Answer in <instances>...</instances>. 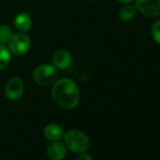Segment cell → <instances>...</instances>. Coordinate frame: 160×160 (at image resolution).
Returning a JSON list of instances; mask_svg holds the SVG:
<instances>
[{"instance_id":"cell-16","label":"cell","mask_w":160,"mask_h":160,"mask_svg":"<svg viewBox=\"0 0 160 160\" xmlns=\"http://www.w3.org/2000/svg\"><path fill=\"white\" fill-rule=\"evenodd\" d=\"M119 1L122 2V3H127V4H129V3L133 2L134 0H119Z\"/></svg>"},{"instance_id":"cell-3","label":"cell","mask_w":160,"mask_h":160,"mask_svg":"<svg viewBox=\"0 0 160 160\" xmlns=\"http://www.w3.org/2000/svg\"><path fill=\"white\" fill-rule=\"evenodd\" d=\"M32 77L36 84L42 87H48L58 80V72L54 65L42 64L34 69Z\"/></svg>"},{"instance_id":"cell-15","label":"cell","mask_w":160,"mask_h":160,"mask_svg":"<svg viewBox=\"0 0 160 160\" xmlns=\"http://www.w3.org/2000/svg\"><path fill=\"white\" fill-rule=\"evenodd\" d=\"M75 160H92V158L89 155V154H86V153H82L80 154L76 157Z\"/></svg>"},{"instance_id":"cell-8","label":"cell","mask_w":160,"mask_h":160,"mask_svg":"<svg viewBox=\"0 0 160 160\" xmlns=\"http://www.w3.org/2000/svg\"><path fill=\"white\" fill-rule=\"evenodd\" d=\"M66 147L59 141H52L47 148V155L51 160H62L66 155Z\"/></svg>"},{"instance_id":"cell-13","label":"cell","mask_w":160,"mask_h":160,"mask_svg":"<svg viewBox=\"0 0 160 160\" xmlns=\"http://www.w3.org/2000/svg\"><path fill=\"white\" fill-rule=\"evenodd\" d=\"M12 35V29L11 27L7 25L0 26V43L1 44L9 43Z\"/></svg>"},{"instance_id":"cell-6","label":"cell","mask_w":160,"mask_h":160,"mask_svg":"<svg viewBox=\"0 0 160 160\" xmlns=\"http://www.w3.org/2000/svg\"><path fill=\"white\" fill-rule=\"evenodd\" d=\"M136 8L146 17H155L160 14V0H137Z\"/></svg>"},{"instance_id":"cell-9","label":"cell","mask_w":160,"mask_h":160,"mask_svg":"<svg viewBox=\"0 0 160 160\" xmlns=\"http://www.w3.org/2000/svg\"><path fill=\"white\" fill-rule=\"evenodd\" d=\"M44 137L50 141L59 140L63 136V130L60 126L56 123H50L45 126L43 130Z\"/></svg>"},{"instance_id":"cell-7","label":"cell","mask_w":160,"mask_h":160,"mask_svg":"<svg viewBox=\"0 0 160 160\" xmlns=\"http://www.w3.org/2000/svg\"><path fill=\"white\" fill-rule=\"evenodd\" d=\"M53 62H54V66L57 69H60V70L67 69L72 63L71 54L63 49L58 50L53 57Z\"/></svg>"},{"instance_id":"cell-14","label":"cell","mask_w":160,"mask_h":160,"mask_svg":"<svg viewBox=\"0 0 160 160\" xmlns=\"http://www.w3.org/2000/svg\"><path fill=\"white\" fill-rule=\"evenodd\" d=\"M152 33L154 41L160 44V19L155 21V23L153 24L152 28Z\"/></svg>"},{"instance_id":"cell-10","label":"cell","mask_w":160,"mask_h":160,"mask_svg":"<svg viewBox=\"0 0 160 160\" xmlns=\"http://www.w3.org/2000/svg\"><path fill=\"white\" fill-rule=\"evenodd\" d=\"M14 25L16 27L17 29H19L20 31H28L31 26H32V19L31 17L26 13V12H21L19 13L15 19H14Z\"/></svg>"},{"instance_id":"cell-2","label":"cell","mask_w":160,"mask_h":160,"mask_svg":"<svg viewBox=\"0 0 160 160\" xmlns=\"http://www.w3.org/2000/svg\"><path fill=\"white\" fill-rule=\"evenodd\" d=\"M64 141L72 152L82 153L85 152L90 147V138L82 131L79 130H71L67 132L64 136Z\"/></svg>"},{"instance_id":"cell-1","label":"cell","mask_w":160,"mask_h":160,"mask_svg":"<svg viewBox=\"0 0 160 160\" xmlns=\"http://www.w3.org/2000/svg\"><path fill=\"white\" fill-rule=\"evenodd\" d=\"M52 99L56 105L63 109H73L79 103L80 92L76 84L69 78H61L54 83Z\"/></svg>"},{"instance_id":"cell-12","label":"cell","mask_w":160,"mask_h":160,"mask_svg":"<svg viewBox=\"0 0 160 160\" xmlns=\"http://www.w3.org/2000/svg\"><path fill=\"white\" fill-rule=\"evenodd\" d=\"M11 61V51L4 45L0 43V70L6 68Z\"/></svg>"},{"instance_id":"cell-5","label":"cell","mask_w":160,"mask_h":160,"mask_svg":"<svg viewBox=\"0 0 160 160\" xmlns=\"http://www.w3.org/2000/svg\"><path fill=\"white\" fill-rule=\"evenodd\" d=\"M24 93V83L22 79L18 76L12 77L6 84L5 94L10 100L16 101L22 97Z\"/></svg>"},{"instance_id":"cell-4","label":"cell","mask_w":160,"mask_h":160,"mask_svg":"<svg viewBox=\"0 0 160 160\" xmlns=\"http://www.w3.org/2000/svg\"><path fill=\"white\" fill-rule=\"evenodd\" d=\"M30 45L31 42L29 36L23 31L13 34L9 42V49L11 53L16 56L25 55L29 50Z\"/></svg>"},{"instance_id":"cell-11","label":"cell","mask_w":160,"mask_h":160,"mask_svg":"<svg viewBox=\"0 0 160 160\" xmlns=\"http://www.w3.org/2000/svg\"><path fill=\"white\" fill-rule=\"evenodd\" d=\"M137 14V8L132 5H127L122 7L119 12V18L123 22L130 21Z\"/></svg>"}]
</instances>
